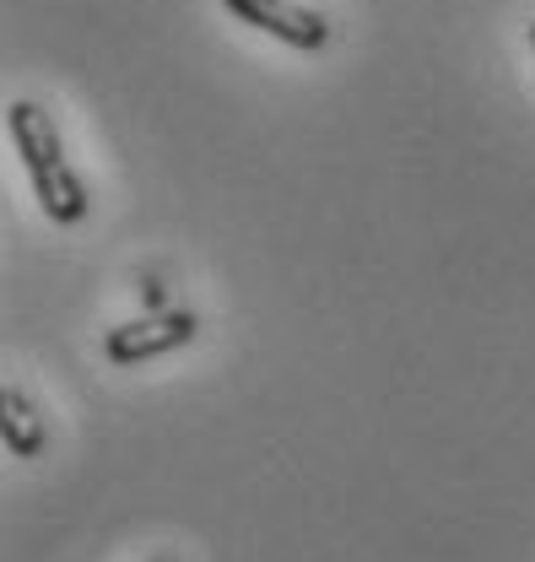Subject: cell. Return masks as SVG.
<instances>
[{"label": "cell", "instance_id": "cell-1", "mask_svg": "<svg viewBox=\"0 0 535 562\" xmlns=\"http://www.w3.org/2000/svg\"><path fill=\"white\" fill-rule=\"evenodd\" d=\"M5 136H11L22 168H27V179H33V195H38L44 216L60 222V227H76V222L92 211V195H87L81 173L70 168L49 109L33 103V98H16V103L5 109Z\"/></svg>", "mask_w": 535, "mask_h": 562}, {"label": "cell", "instance_id": "cell-6", "mask_svg": "<svg viewBox=\"0 0 535 562\" xmlns=\"http://www.w3.org/2000/svg\"><path fill=\"white\" fill-rule=\"evenodd\" d=\"M531 49H535V22H531Z\"/></svg>", "mask_w": 535, "mask_h": 562}, {"label": "cell", "instance_id": "cell-4", "mask_svg": "<svg viewBox=\"0 0 535 562\" xmlns=\"http://www.w3.org/2000/svg\"><path fill=\"white\" fill-rule=\"evenodd\" d=\"M0 438L16 460H38L49 449V422L27 401V390H16V384L0 390Z\"/></svg>", "mask_w": 535, "mask_h": 562}, {"label": "cell", "instance_id": "cell-2", "mask_svg": "<svg viewBox=\"0 0 535 562\" xmlns=\"http://www.w3.org/2000/svg\"><path fill=\"white\" fill-rule=\"evenodd\" d=\"M196 330H201V319H196L190 308L141 314V319L114 325V330L103 336V357H109V362H120V368H141V362H152V357H168V351L190 347V341H196Z\"/></svg>", "mask_w": 535, "mask_h": 562}, {"label": "cell", "instance_id": "cell-3", "mask_svg": "<svg viewBox=\"0 0 535 562\" xmlns=\"http://www.w3.org/2000/svg\"><path fill=\"white\" fill-rule=\"evenodd\" d=\"M222 5H227L238 22H249V27L270 33L276 44H287V49L314 55V49L331 44V22H325L320 11L298 5V0H222Z\"/></svg>", "mask_w": 535, "mask_h": 562}, {"label": "cell", "instance_id": "cell-5", "mask_svg": "<svg viewBox=\"0 0 535 562\" xmlns=\"http://www.w3.org/2000/svg\"><path fill=\"white\" fill-rule=\"evenodd\" d=\"M135 286H141V303H146L152 314H168V286H163V277H141Z\"/></svg>", "mask_w": 535, "mask_h": 562}]
</instances>
